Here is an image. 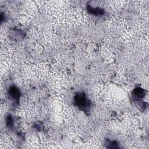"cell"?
Wrapping results in <instances>:
<instances>
[{
  "mask_svg": "<svg viewBox=\"0 0 149 149\" xmlns=\"http://www.w3.org/2000/svg\"><path fill=\"white\" fill-rule=\"evenodd\" d=\"M74 101L76 105L83 110H85L88 107V100L83 94L76 95L74 98Z\"/></svg>",
  "mask_w": 149,
  "mask_h": 149,
  "instance_id": "obj_1",
  "label": "cell"
},
{
  "mask_svg": "<svg viewBox=\"0 0 149 149\" xmlns=\"http://www.w3.org/2000/svg\"><path fill=\"white\" fill-rule=\"evenodd\" d=\"M9 95L13 99L18 100L19 97V91L16 87H11L9 89Z\"/></svg>",
  "mask_w": 149,
  "mask_h": 149,
  "instance_id": "obj_2",
  "label": "cell"
}]
</instances>
